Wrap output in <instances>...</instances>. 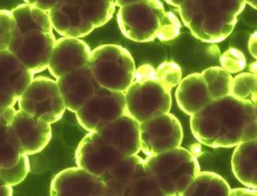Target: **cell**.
Returning a JSON list of instances; mask_svg holds the SVG:
<instances>
[{
  "label": "cell",
  "mask_w": 257,
  "mask_h": 196,
  "mask_svg": "<svg viewBox=\"0 0 257 196\" xmlns=\"http://www.w3.org/2000/svg\"><path fill=\"white\" fill-rule=\"evenodd\" d=\"M12 12L16 26L8 50L33 73H40L48 68L56 41L49 13L26 3Z\"/></svg>",
  "instance_id": "cell-2"
},
{
  "label": "cell",
  "mask_w": 257,
  "mask_h": 196,
  "mask_svg": "<svg viewBox=\"0 0 257 196\" xmlns=\"http://www.w3.org/2000/svg\"><path fill=\"white\" fill-rule=\"evenodd\" d=\"M8 128L21 153L27 156L44 150L52 138L51 124L21 110L16 111Z\"/></svg>",
  "instance_id": "cell-12"
},
{
  "label": "cell",
  "mask_w": 257,
  "mask_h": 196,
  "mask_svg": "<svg viewBox=\"0 0 257 196\" xmlns=\"http://www.w3.org/2000/svg\"><path fill=\"white\" fill-rule=\"evenodd\" d=\"M16 26L15 18L12 12L0 11V51L8 50L12 34Z\"/></svg>",
  "instance_id": "cell-29"
},
{
  "label": "cell",
  "mask_w": 257,
  "mask_h": 196,
  "mask_svg": "<svg viewBox=\"0 0 257 196\" xmlns=\"http://www.w3.org/2000/svg\"><path fill=\"white\" fill-rule=\"evenodd\" d=\"M90 53V46L80 38L62 37L56 41L47 68L53 77L59 79L66 74L88 66Z\"/></svg>",
  "instance_id": "cell-15"
},
{
  "label": "cell",
  "mask_w": 257,
  "mask_h": 196,
  "mask_svg": "<svg viewBox=\"0 0 257 196\" xmlns=\"http://www.w3.org/2000/svg\"><path fill=\"white\" fill-rule=\"evenodd\" d=\"M165 1L167 2L169 5H171V6L179 8V7L185 2V0H165Z\"/></svg>",
  "instance_id": "cell-37"
},
{
  "label": "cell",
  "mask_w": 257,
  "mask_h": 196,
  "mask_svg": "<svg viewBox=\"0 0 257 196\" xmlns=\"http://www.w3.org/2000/svg\"><path fill=\"white\" fill-rule=\"evenodd\" d=\"M255 66H256V63L254 62L252 65H251V68H250V69H251V68L253 69V73L254 74H256V67H255Z\"/></svg>",
  "instance_id": "cell-39"
},
{
  "label": "cell",
  "mask_w": 257,
  "mask_h": 196,
  "mask_svg": "<svg viewBox=\"0 0 257 196\" xmlns=\"http://www.w3.org/2000/svg\"><path fill=\"white\" fill-rule=\"evenodd\" d=\"M100 131L117 146L124 157L140 153V123L128 113L107 124Z\"/></svg>",
  "instance_id": "cell-18"
},
{
  "label": "cell",
  "mask_w": 257,
  "mask_h": 196,
  "mask_svg": "<svg viewBox=\"0 0 257 196\" xmlns=\"http://www.w3.org/2000/svg\"><path fill=\"white\" fill-rule=\"evenodd\" d=\"M34 79V73L10 51H0V108L14 107Z\"/></svg>",
  "instance_id": "cell-13"
},
{
  "label": "cell",
  "mask_w": 257,
  "mask_h": 196,
  "mask_svg": "<svg viewBox=\"0 0 257 196\" xmlns=\"http://www.w3.org/2000/svg\"><path fill=\"white\" fill-rule=\"evenodd\" d=\"M183 138L182 124L170 112L140 123V151L147 157L181 146Z\"/></svg>",
  "instance_id": "cell-10"
},
{
  "label": "cell",
  "mask_w": 257,
  "mask_h": 196,
  "mask_svg": "<svg viewBox=\"0 0 257 196\" xmlns=\"http://www.w3.org/2000/svg\"><path fill=\"white\" fill-rule=\"evenodd\" d=\"M165 10L161 0H143L121 7L117 23L122 34L138 43H148L156 39Z\"/></svg>",
  "instance_id": "cell-7"
},
{
  "label": "cell",
  "mask_w": 257,
  "mask_h": 196,
  "mask_svg": "<svg viewBox=\"0 0 257 196\" xmlns=\"http://www.w3.org/2000/svg\"><path fill=\"white\" fill-rule=\"evenodd\" d=\"M13 194L12 186L7 184L3 179L0 178V196H12Z\"/></svg>",
  "instance_id": "cell-34"
},
{
  "label": "cell",
  "mask_w": 257,
  "mask_h": 196,
  "mask_svg": "<svg viewBox=\"0 0 257 196\" xmlns=\"http://www.w3.org/2000/svg\"><path fill=\"white\" fill-rule=\"evenodd\" d=\"M202 76L212 100L230 95L233 78L221 67H213L204 70Z\"/></svg>",
  "instance_id": "cell-22"
},
{
  "label": "cell",
  "mask_w": 257,
  "mask_h": 196,
  "mask_svg": "<svg viewBox=\"0 0 257 196\" xmlns=\"http://www.w3.org/2000/svg\"><path fill=\"white\" fill-rule=\"evenodd\" d=\"M31 170L29 156L22 155L20 161L12 168H5L0 170V178L3 179L7 184L16 186L23 182L27 177Z\"/></svg>",
  "instance_id": "cell-25"
},
{
  "label": "cell",
  "mask_w": 257,
  "mask_h": 196,
  "mask_svg": "<svg viewBox=\"0 0 257 196\" xmlns=\"http://www.w3.org/2000/svg\"><path fill=\"white\" fill-rule=\"evenodd\" d=\"M53 196H105L101 177L84 168H67L56 174L51 181Z\"/></svg>",
  "instance_id": "cell-14"
},
{
  "label": "cell",
  "mask_w": 257,
  "mask_h": 196,
  "mask_svg": "<svg viewBox=\"0 0 257 196\" xmlns=\"http://www.w3.org/2000/svg\"><path fill=\"white\" fill-rule=\"evenodd\" d=\"M171 91L155 76L134 79L124 91L126 112L139 123L170 112L173 103Z\"/></svg>",
  "instance_id": "cell-6"
},
{
  "label": "cell",
  "mask_w": 257,
  "mask_h": 196,
  "mask_svg": "<svg viewBox=\"0 0 257 196\" xmlns=\"http://www.w3.org/2000/svg\"><path fill=\"white\" fill-rule=\"evenodd\" d=\"M221 68L229 74H238L246 67V58L241 51L236 48H229L220 56Z\"/></svg>",
  "instance_id": "cell-27"
},
{
  "label": "cell",
  "mask_w": 257,
  "mask_h": 196,
  "mask_svg": "<svg viewBox=\"0 0 257 196\" xmlns=\"http://www.w3.org/2000/svg\"><path fill=\"white\" fill-rule=\"evenodd\" d=\"M257 139L242 142L235 146L231 157V168L240 183L257 188Z\"/></svg>",
  "instance_id": "cell-20"
},
{
  "label": "cell",
  "mask_w": 257,
  "mask_h": 196,
  "mask_svg": "<svg viewBox=\"0 0 257 196\" xmlns=\"http://www.w3.org/2000/svg\"><path fill=\"white\" fill-rule=\"evenodd\" d=\"M256 189H243V188H238V189H230L229 196L233 195H252L256 196Z\"/></svg>",
  "instance_id": "cell-33"
},
{
  "label": "cell",
  "mask_w": 257,
  "mask_h": 196,
  "mask_svg": "<svg viewBox=\"0 0 257 196\" xmlns=\"http://www.w3.org/2000/svg\"><path fill=\"white\" fill-rule=\"evenodd\" d=\"M144 170V159L138 154L114 163L101 176L105 186V196H127L128 190Z\"/></svg>",
  "instance_id": "cell-17"
},
{
  "label": "cell",
  "mask_w": 257,
  "mask_h": 196,
  "mask_svg": "<svg viewBox=\"0 0 257 196\" xmlns=\"http://www.w3.org/2000/svg\"><path fill=\"white\" fill-rule=\"evenodd\" d=\"M183 23L204 43H220L232 33L238 19L224 12L218 0H185L179 7Z\"/></svg>",
  "instance_id": "cell-4"
},
{
  "label": "cell",
  "mask_w": 257,
  "mask_h": 196,
  "mask_svg": "<svg viewBox=\"0 0 257 196\" xmlns=\"http://www.w3.org/2000/svg\"><path fill=\"white\" fill-rule=\"evenodd\" d=\"M246 4H249L251 8L256 9L257 0H245Z\"/></svg>",
  "instance_id": "cell-38"
},
{
  "label": "cell",
  "mask_w": 257,
  "mask_h": 196,
  "mask_svg": "<svg viewBox=\"0 0 257 196\" xmlns=\"http://www.w3.org/2000/svg\"><path fill=\"white\" fill-rule=\"evenodd\" d=\"M24 1L28 5L39 8L41 10L47 12H50L58 2V0H24Z\"/></svg>",
  "instance_id": "cell-31"
},
{
  "label": "cell",
  "mask_w": 257,
  "mask_h": 196,
  "mask_svg": "<svg viewBox=\"0 0 257 196\" xmlns=\"http://www.w3.org/2000/svg\"><path fill=\"white\" fill-rule=\"evenodd\" d=\"M256 74H238L232 80L230 95L246 100L251 97L250 101L256 105Z\"/></svg>",
  "instance_id": "cell-24"
},
{
  "label": "cell",
  "mask_w": 257,
  "mask_h": 196,
  "mask_svg": "<svg viewBox=\"0 0 257 196\" xmlns=\"http://www.w3.org/2000/svg\"><path fill=\"white\" fill-rule=\"evenodd\" d=\"M75 113L86 131L100 130L127 113L124 92L100 87Z\"/></svg>",
  "instance_id": "cell-9"
},
{
  "label": "cell",
  "mask_w": 257,
  "mask_h": 196,
  "mask_svg": "<svg viewBox=\"0 0 257 196\" xmlns=\"http://www.w3.org/2000/svg\"><path fill=\"white\" fill-rule=\"evenodd\" d=\"M175 98L181 111L190 116L212 101L201 73L191 74L181 79Z\"/></svg>",
  "instance_id": "cell-19"
},
{
  "label": "cell",
  "mask_w": 257,
  "mask_h": 196,
  "mask_svg": "<svg viewBox=\"0 0 257 196\" xmlns=\"http://www.w3.org/2000/svg\"><path fill=\"white\" fill-rule=\"evenodd\" d=\"M249 50L251 56L256 58V33H253L249 40Z\"/></svg>",
  "instance_id": "cell-35"
},
{
  "label": "cell",
  "mask_w": 257,
  "mask_h": 196,
  "mask_svg": "<svg viewBox=\"0 0 257 196\" xmlns=\"http://www.w3.org/2000/svg\"><path fill=\"white\" fill-rule=\"evenodd\" d=\"M144 164L163 196H182L186 187L200 172V165L195 155L181 146L149 156L144 159Z\"/></svg>",
  "instance_id": "cell-3"
},
{
  "label": "cell",
  "mask_w": 257,
  "mask_h": 196,
  "mask_svg": "<svg viewBox=\"0 0 257 196\" xmlns=\"http://www.w3.org/2000/svg\"><path fill=\"white\" fill-rule=\"evenodd\" d=\"M15 112H16V110L14 109V107L0 108V125L1 124H10Z\"/></svg>",
  "instance_id": "cell-32"
},
{
  "label": "cell",
  "mask_w": 257,
  "mask_h": 196,
  "mask_svg": "<svg viewBox=\"0 0 257 196\" xmlns=\"http://www.w3.org/2000/svg\"><path fill=\"white\" fill-rule=\"evenodd\" d=\"M181 23L174 12H166L163 18L157 38L162 42H170L178 37L181 32Z\"/></svg>",
  "instance_id": "cell-28"
},
{
  "label": "cell",
  "mask_w": 257,
  "mask_h": 196,
  "mask_svg": "<svg viewBox=\"0 0 257 196\" xmlns=\"http://www.w3.org/2000/svg\"><path fill=\"white\" fill-rule=\"evenodd\" d=\"M218 6L229 15L238 17L244 11L245 0H218Z\"/></svg>",
  "instance_id": "cell-30"
},
{
  "label": "cell",
  "mask_w": 257,
  "mask_h": 196,
  "mask_svg": "<svg viewBox=\"0 0 257 196\" xmlns=\"http://www.w3.org/2000/svg\"><path fill=\"white\" fill-rule=\"evenodd\" d=\"M20 110L49 124L58 122L66 106L57 83L46 77H38L30 83L20 97Z\"/></svg>",
  "instance_id": "cell-8"
},
{
  "label": "cell",
  "mask_w": 257,
  "mask_h": 196,
  "mask_svg": "<svg viewBox=\"0 0 257 196\" xmlns=\"http://www.w3.org/2000/svg\"><path fill=\"white\" fill-rule=\"evenodd\" d=\"M123 157L121 150L100 130L85 135L75 152L78 167L99 177Z\"/></svg>",
  "instance_id": "cell-11"
},
{
  "label": "cell",
  "mask_w": 257,
  "mask_h": 196,
  "mask_svg": "<svg viewBox=\"0 0 257 196\" xmlns=\"http://www.w3.org/2000/svg\"><path fill=\"white\" fill-rule=\"evenodd\" d=\"M66 109L76 112L100 88L89 66L66 74L56 80Z\"/></svg>",
  "instance_id": "cell-16"
},
{
  "label": "cell",
  "mask_w": 257,
  "mask_h": 196,
  "mask_svg": "<svg viewBox=\"0 0 257 196\" xmlns=\"http://www.w3.org/2000/svg\"><path fill=\"white\" fill-rule=\"evenodd\" d=\"M17 144L8 124L0 125V170L15 166L22 157Z\"/></svg>",
  "instance_id": "cell-23"
},
{
  "label": "cell",
  "mask_w": 257,
  "mask_h": 196,
  "mask_svg": "<svg viewBox=\"0 0 257 196\" xmlns=\"http://www.w3.org/2000/svg\"><path fill=\"white\" fill-rule=\"evenodd\" d=\"M88 66L96 82L107 90L124 92L134 81V58L123 46H98L91 51Z\"/></svg>",
  "instance_id": "cell-5"
},
{
  "label": "cell",
  "mask_w": 257,
  "mask_h": 196,
  "mask_svg": "<svg viewBox=\"0 0 257 196\" xmlns=\"http://www.w3.org/2000/svg\"><path fill=\"white\" fill-rule=\"evenodd\" d=\"M196 140L213 148H230L257 138L256 105L228 95L214 99L191 115Z\"/></svg>",
  "instance_id": "cell-1"
},
{
  "label": "cell",
  "mask_w": 257,
  "mask_h": 196,
  "mask_svg": "<svg viewBox=\"0 0 257 196\" xmlns=\"http://www.w3.org/2000/svg\"><path fill=\"white\" fill-rule=\"evenodd\" d=\"M155 77L173 90L182 79V69L175 62H164L155 69Z\"/></svg>",
  "instance_id": "cell-26"
},
{
  "label": "cell",
  "mask_w": 257,
  "mask_h": 196,
  "mask_svg": "<svg viewBox=\"0 0 257 196\" xmlns=\"http://www.w3.org/2000/svg\"><path fill=\"white\" fill-rule=\"evenodd\" d=\"M230 187L225 179L211 171H200L182 196H229Z\"/></svg>",
  "instance_id": "cell-21"
},
{
  "label": "cell",
  "mask_w": 257,
  "mask_h": 196,
  "mask_svg": "<svg viewBox=\"0 0 257 196\" xmlns=\"http://www.w3.org/2000/svg\"><path fill=\"white\" fill-rule=\"evenodd\" d=\"M114 4V6L121 8V7L126 6L129 4L132 3H136V2H140V1H143V0H109Z\"/></svg>",
  "instance_id": "cell-36"
}]
</instances>
